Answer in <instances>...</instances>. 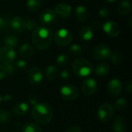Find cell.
<instances>
[{"label": "cell", "instance_id": "1", "mask_svg": "<svg viewBox=\"0 0 132 132\" xmlns=\"http://www.w3.org/2000/svg\"><path fill=\"white\" fill-rule=\"evenodd\" d=\"M32 43L39 50H44L50 47L53 40V32L45 26H37L32 30Z\"/></svg>", "mask_w": 132, "mask_h": 132}, {"label": "cell", "instance_id": "2", "mask_svg": "<svg viewBox=\"0 0 132 132\" xmlns=\"http://www.w3.org/2000/svg\"><path fill=\"white\" fill-rule=\"evenodd\" d=\"M31 115L37 124L46 125L53 119V111L51 106L46 103H37L32 106Z\"/></svg>", "mask_w": 132, "mask_h": 132}, {"label": "cell", "instance_id": "3", "mask_svg": "<svg viewBox=\"0 0 132 132\" xmlns=\"http://www.w3.org/2000/svg\"><path fill=\"white\" fill-rule=\"evenodd\" d=\"M72 69L74 74L80 78L89 77L94 71V67L91 63L84 57H79L73 60Z\"/></svg>", "mask_w": 132, "mask_h": 132}, {"label": "cell", "instance_id": "4", "mask_svg": "<svg viewBox=\"0 0 132 132\" xmlns=\"http://www.w3.org/2000/svg\"><path fill=\"white\" fill-rule=\"evenodd\" d=\"M61 97L67 101H73L80 96V91L77 87L72 84H64L60 89Z\"/></svg>", "mask_w": 132, "mask_h": 132}, {"label": "cell", "instance_id": "5", "mask_svg": "<svg viewBox=\"0 0 132 132\" xmlns=\"http://www.w3.org/2000/svg\"><path fill=\"white\" fill-rule=\"evenodd\" d=\"M54 40L55 43L60 46H67L71 43L73 40V36L71 32L68 29L65 28H61L56 32Z\"/></svg>", "mask_w": 132, "mask_h": 132}, {"label": "cell", "instance_id": "6", "mask_svg": "<svg viewBox=\"0 0 132 132\" xmlns=\"http://www.w3.org/2000/svg\"><path fill=\"white\" fill-rule=\"evenodd\" d=\"M111 53L112 50L108 45L101 43L94 48L92 55L96 60H105L110 58Z\"/></svg>", "mask_w": 132, "mask_h": 132}, {"label": "cell", "instance_id": "7", "mask_svg": "<svg viewBox=\"0 0 132 132\" xmlns=\"http://www.w3.org/2000/svg\"><path fill=\"white\" fill-rule=\"evenodd\" d=\"M114 109L109 103H103L97 109V118L102 122L110 121L114 115Z\"/></svg>", "mask_w": 132, "mask_h": 132}, {"label": "cell", "instance_id": "8", "mask_svg": "<svg viewBox=\"0 0 132 132\" xmlns=\"http://www.w3.org/2000/svg\"><path fill=\"white\" fill-rule=\"evenodd\" d=\"M16 58V52L13 47L4 46L0 48V62L2 63H12Z\"/></svg>", "mask_w": 132, "mask_h": 132}, {"label": "cell", "instance_id": "9", "mask_svg": "<svg viewBox=\"0 0 132 132\" xmlns=\"http://www.w3.org/2000/svg\"><path fill=\"white\" fill-rule=\"evenodd\" d=\"M28 81L34 86H39L43 80V74L41 69L38 67H31L27 73Z\"/></svg>", "mask_w": 132, "mask_h": 132}, {"label": "cell", "instance_id": "10", "mask_svg": "<svg viewBox=\"0 0 132 132\" xmlns=\"http://www.w3.org/2000/svg\"><path fill=\"white\" fill-rule=\"evenodd\" d=\"M97 89V80L94 78H87L81 84V90L85 96H92Z\"/></svg>", "mask_w": 132, "mask_h": 132}, {"label": "cell", "instance_id": "11", "mask_svg": "<svg viewBox=\"0 0 132 132\" xmlns=\"http://www.w3.org/2000/svg\"><path fill=\"white\" fill-rule=\"evenodd\" d=\"M107 88H108V91L109 94L112 97L119 96L122 93V90H123L121 82L118 78L111 79L108 82Z\"/></svg>", "mask_w": 132, "mask_h": 132}, {"label": "cell", "instance_id": "12", "mask_svg": "<svg viewBox=\"0 0 132 132\" xmlns=\"http://www.w3.org/2000/svg\"><path fill=\"white\" fill-rule=\"evenodd\" d=\"M9 26L16 33L23 32L26 30V20L19 16H15L9 21Z\"/></svg>", "mask_w": 132, "mask_h": 132}, {"label": "cell", "instance_id": "13", "mask_svg": "<svg viewBox=\"0 0 132 132\" xmlns=\"http://www.w3.org/2000/svg\"><path fill=\"white\" fill-rule=\"evenodd\" d=\"M103 29L104 32L110 37H116L120 33V27L118 24L114 21H107L103 25Z\"/></svg>", "mask_w": 132, "mask_h": 132}, {"label": "cell", "instance_id": "14", "mask_svg": "<svg viewBox=\"0 0 132 132\" xmlns=\"http://www.w3.org/2000/svg\"><path fill=\"white\" fill-rule=\"evenodd\" d=\"M56 19V15L52 9H46L39 15V21L42 24L49 26L53 23Z\"/></svg>", "mask_w": 132, "mask_h": 132}, {"label": "cell", "instance_id": "15", "mask_svg": "<svg viewBox=\"0 0 132 132\" xmlns=\"http://www.w3.org/2000/svg\"><path fill=\"white\" fill-rule=\"evenodd\" d=\"M112 128L114 132H126L128 130V125L125 118L123 116H116L112 123Z\"/></svg>", "mask_w": 132, "mask_h": 132}, {"label": "cell", "instance_id": "16", "mask_svg": "<svg viewBox=\"0 0 132 132\" xmlns=\"http://www.w3.org/2000/svg\"><path fill=\"white\" fill-rule=\"evenodd\" d=\"M54 12L60 17L66 19L71 14V6L67 3H60L55 5Z\"/></svg>", "mask_w": 132, "mask_h": 132}, {"label": "cell", "instance_id": "17", "mask_svg": "<svg viewBox=\"0 0 132 132\" xmlns=\"http://www.w3.org/2000/svg\"><path fill=\"white\" fill-rule=\"evenodd\" d=\"M29 105L27 104V102L20 101V102L16 103L15 105H13L12 108V111L16 116H19V117L23 116V115H26L27 112L29 111Z\"/></svg>", "mask_w": 132, "mask_h": 132}, {"label": "cell", "instance_id": "18", "mask_svg": "<svg viewBox=\"0 0 132 132\" xmlns=\"http://www.w3.org/2000/svg\"><path fill=\"white\" fill-rule=\"evenodd\" d=\"M80 39L83 41H90L94 37V31L89 26H84L79 30Z\"/></svg>", "mask_w": 132, "mask_h": 132}, {"label": "cell", "instance_id": "19", "mask_svg": "<svg viewBox=\"0 0 132 132\" xmlns=\"http://www.w3.org/2000/svg\"><path fill=\"white\" fill-rule=\"evenodd\" d=\"M88 15H89V12L84 5H79L77 7H76L75 15L79 21L85 22L88 18Z\"/></svg>", "mask_w": 132, "mask_h": 132}, {"label": "cell", "instance_id": "20", "mask_svg": "<svg viewBox=\"0 0 132 132\" xmlns=\"http://www.w3.org/2000/svg\"><path fill=\"white\" fill-rule=\"evenodd\" d=\"M18 53L22 58H29L34 53V48L29 43H24L19 47Z\"/></svg>", "mask_w": 132, "mask_h": 132}, {"label": "cell", "instance_id": "21", "mask_svg": "<svg viewBox=\"0 0 132 132\" xmlns=\"http://www.w3.org/2000/svg\"><path fill=\"white\" fill-rule=\"evenodd\" d=\"M110 66L107 63H100L95 67V73L98 77H105L109 73Z\"/></svg>", "mask_w": 132, "mask_h": 132}, {"label": "cell", "instance_id": "22", "mask_svg": "<svg viewBox=\"0 0 132 132\" xmlns=\"http://www.w3.org/2000/svg\"><path fill=\"white\" fill-rule=\"evenodd\" d=\"M131 10V3L128 0H121L118 5V11L120 14L126 15L130 13Z\"/></svg>", "mask_w": 132, "mask_h": 132}, {"label": "cell", "instance_id": "23", "mask_svg": "<svg viewBox=\"0 0 132 132\" xmlns=\"http://www.w3.org/2000/svg\"><path fill=\"white\" fill-rule=\"evenodd\" d=\"M58 76V68L54 65H49L45 69V77L49 80H54Z\"/></svg>", "mask_w": 132, "mask_h": 132}, {"label": "cell", "instance_id": "24", "mask_svg": "<svg viewBox=\"0 0 132 132\" xmlns=\"http://www.w3.org/2000/svg\"><path fill=\"white\" fill-rule=\"evenodd\" d=\"M2 43L5 46L15 47L19 44V39L15 35H7L2 39Z\"/></svg>", "mask_w": 132, "mask_h": 132}, {"label": "cell", "instance_id": "25", "mask_svg": "<svg viewBox=\"0 0 132 132\" xmlns=\"http://www.w3.org/2000/svg\"><path fill=\"white\" fill-rule=\"evenodd\" d=\"M22 132H42V128L38 124L30 122L22 127Z\"/></svg>", "mask_w": 132, "mask_h": 132}, {"label": "cell", "instance_id": "26", "mask_svg": "<svg viewBox=\"0 0 132 132\" xmlns=\"http://www.w3.org/2000/svg\"><path fill=\"white\" fill-rule=\"evenodd\" d=\"M12 114L5 109H0V124L6 125L12 121Z\"/></svg>", "mask_w": 132, "mask_h": 132}, {"label": "cell", "instance_id": "27", "mask_svg": "<svg viewBox=\"0 0 132 132\" xmlns=\"http://www.w3.org/2000/svg\"><path fill=\"white\" fill-rule=\"evenodd\" d=\"M41 0H27L26 7L31 12H36L41 7Z\"/></svg>", "mask_w": 132, "mask_h": 132}, {"label": "cell", "instance_id": "28", "mask_svg": "<svg viewBox=\"0 0 132 132\" xmlns=\"http://www.w3.org/2000/svg\"><path fill=\"white\" fill-rule=\"evenodd\" d=\"M127 107H128V100L125 98H123V97L118 98L115 101V103L113 106L114 109H115L117 111H123Z\"/></svg>", "mask_w": 132, "mask_h": 132}, {"label": "cell", "instance_id": "29", "mask_svg": "<svg viewBox=\"0 0 132 132\" xmlns=\"http://www.w3.org/2000/svg\"><path fill=\"white\" fill-rule=\"evenodd\" d=\"M68 53L72 56H78L82 53V48L79 44L73 43L68 48Z\"/></svg>", "mask_w": 132, "mask_h": 132}, {"label": "cell", "instance_id": "30", "mask_svg": "<svg viewBox=\"0 0 132 132\" xmlns=\"http://www.w3.org/2000/svg\"><path fill=\"white\" fill-rule=\"evenodd\" d=\"M69 60H70L69 56L67 54H60L56 57V63L60 67L67 65L69 63Z\"/></svg>", "mask_w": 132, "mask_h": 132}, {"label": "cell", "instance_id": "31", "mask_svg": "<svg viewBox=\"0 0 132 132\" xmlns=\"http://www.w3.org/2000/svg\"><path fill=\"white\" fill-rule=\"evenodd\" d=\"M15 68L19 71H25L28 68V63L24 60H19L15 63Z\"/></svg>", "mask_w": 132, "mask_h": 132}, {"label": "cell", "instance_id": "32", "mask_svg": "<svg viewBox=\"0 0 132 132\" xmlns=\"http://www.w3.org/2000/svg\"><path fill=\"white\" fill-rule=\"evenodd\" d=\"M36 28V22L34 19L29 18L26 20V30L29 32V31H32Z\"/></svg>", "mask_w": 132, "mask_h": 132}, {"label": "cell", "instance_id": "33", "mask_svg": "<svg viewBox=\"0 0 132 132\" xmlns=\"http://www.w3.org/2000/svg\"><path fill=\"white\" fill-rule=\"evenodd\" d=\"M109 60H111V62L114 64H118L121 62L122 60V57H121V55L117 52L115 53H111V56H110Z\"/></svg>", "mask_w": 132, "mask_h": 132}, {"label": "cell", "instance_id": "34", "mask_svg": "<svg viewBox=\"0 0 132 132\" xmlns=\"http://www.w3.org/2000/svg\"><path fill=\"white\" fill-rule=\"evenodd\" d=\"M37 101H38V98L35 94H29L27 96V104L29 105L30 104L32 106H34L35 104H36L38 103Z\"/></svg>", "mask_w": 132, "mask_h": 132}, {"label": "cell", "instance_id": "35", "mask_svg": "<svg viewBox=\"0 0 132 132\" xmlns=\"http://www.w3.org/2000/svg\"><path fill=\"white\" fill-rule=\"evenodd\" d=\"M60 76V78L63 80H67L70 77V71L67 69H65V70L61 71Z\"/></svg>", "mask_w": 132, "mask_h": 132}, {"label": "cell", "instance_id": "36", "mask_svg": "<svg viewBox=\"0 0 132 132\" xmlns=\"http://www.w3.org/2000/svg\"><path fill=\"white\" fill-rule=\"evenodd\" d=\"M99 15L102 18H108L110 16V11L107 8H101L99 11Z\"/></svg>", "mask_w": 132, "mask_h": 132}, {"label": "cell", "instance_id": "37", "mask_svg": "<svg viewBox=\"0 0 132 132\" xmlns=\"http://www.w3.org/2000/svg\"><path fill=\"white\" fill-rule=\"evenodd\" d=\"M7 76H8V75H7V73H6L5 68H4L3 64H2V63L0 64V80L5 79Z\"/></svg>", "mask_w": 132, "mask_h": 132}, {"label": "cell", "instance_id": "38", "mask_svg": "<svg viewBox=\"0 0 132 132\" xmlns=\"http://www.w3.org/2000/svg\"><path fill=\"white\" fill-rule=\"evenodd\" d=\"M13 96L10 94H7L2 96V101L4 102H10L13 100Z\"/></svg>", "mask_w": 132, "mask_h": 132}, {"label": "cell", "instance_id": "39", "mask_svg": "<svg viewBox=\"0 0 132 132\" xmlns=\"http://www.w3.org/2000/svg\"><path fill=\"white\" fill-rule=\"evenodd\" d=\"M66 132H82L81 129L77 126V125H73V126H70Z\"/></svg>", "mask_w": 132, "mask_h": 132}, {"label": "cell", "instance_id": "40", "mask_svg": "<svg viewBox=\"0 0 132 132\" xmlns=\"http://www.w3.org/2000/svg\"><path fill=\"white\" fill-rule=\"evenodd\" d=\"M6 25H7V21L4 18L0 16V30L4 29Z\"/></svg>", "mask_w": 132, "mask_h": 132}, {"label": "cell", "instance_id": "41", "mask_svg": "<svg viewBox=\"0 0 132 132\" xmlns=\"http://www.w3.org/2000/svg\"><path fill=\"white\" fill-rule=\"evenodd\" d=\"M125 88H126V90H127L128 93H131V91H132L131 80H129V81L127 83V84H126V86H125Z\"/></svg>", "mask_w": 132, "mask_h": 132}, {"label": "cell", "instance_id": "42", "mask_svg": "<svg viewBox=\"0 0 132 132\" xmlns=\"http://www.w3.org/2000/svg\"><path fill=\"white\" fill-rule=\"evenodd\" d=\"M107 2H117L118 0H106Z\"/></svg>", "mask_w": 132, "mask_h": 132}, {"label": "cell", "instance_id": "43", "mask_svg": "<svg viewBox=\"0 0 132 132\" xmlns=\"http://www.w3.org/2000/svg\"><path fill=\"white\" fill-rule=\"evenodd\" d=\"M2 102V95L0 94V104H1Z\"/></svg>", "mask_w": 132, "mask_h": 132}, {"label": "cell", "instance_id": "44", "mask_svg": "<svg viewBox=\"0 0 132 132\" xmlns=\"http://www.w3.org/2000/svg\"><path fill=\"white\" fill-rule=\"evenodd\" d=\"M13 132H19V131H13Z\"/></svg>", "mask_w": 132, "mask_h": 132}]
</instances>
